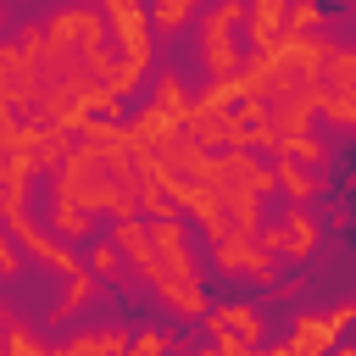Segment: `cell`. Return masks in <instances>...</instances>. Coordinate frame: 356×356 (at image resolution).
Returning <instances> with one entry per match:
<instances>
[{"label": "cell", "mask_w": 356, "mask_h": 356, "mask_svg": "<svg viewBox=\"0 0 356 356\" xmlns=\"http://www.w3.org/2000/svg\"><path fill=\"white\" fill-rule=\"evenodd\" d=\"M50 200L56 206H78L89 217H122V211H139L134 200V172H128V156L122 150H106V145H89L72 134L67 156L50 167Z\"/></svg>", "instance_id": "1"}, {"label": "cell", "mask_w": 356, "mask_h": 356, "mask_svg": "<svg viewBox=\"0 0 356 356\" xmlns=\"http://www.w3.org/2000/svg\"><path fill=\"white\" fill-rule=\"evenodd\" d=\"M356 323V300H334L328 312H289V339L273 345V356H328L339 334Z\"/></svg>", "instance_id": "2"}, {"label": "cell", "mask_w": 356, "mask_h": 356, "mask_svg": "<svg viewBox=\"0 0 356 356\" xmlns=\"http://www.w3.org/2000/svg\"><path fill=\"white\" fill-rule=\"evenodd\" d=\"M211 267H217V273H228V278H256L261 289L284 273V267H278V256L256 239V228H234V234L211 239Z\"/></svg>", "instance_id": "3"}, {"label": "cell", "mask_w": 356, "mask_h": 356, "mask_svg": "<svg viewBox=\"0 0 356 356\" xmlns=\"http://www.w3.org/2000/svg\"><path fill=\"white\" fill-rule=\"evenodd\" d=\"M0 222H6V234L17 239V250H22L28 261H39V267H50V273H61V278L83 267V256H78V250H72L67 239L44 234V228H39V222H33L28 211H11V217H0Z\"/></svg>", "instance_id": "4"}, {"label": "cell", "mask_w": 356, "mask_h": 356, "mask_svg": "<svg viewBox=\"0 0 356 356\" xmlns=\"http://www.w3.org/2000/svg\"><path fill=\"white\" fill-rule=\"evenodd\" d=\"M150 222V250H156V278H200V256L184 234V217H145Z\"/></svg>", "instance_id": "5"}, {"label": "cell", "mask_w": 356, "mask_h": 356, "mask_svg": "<svg viewBox=\"0 0 356 356\" xmlns=\"http://www.w3.org/2000/svg\"><path fill=\"white\" fill-rule=\"evenodd\" d=\"M39 67H33V56L17 44V39H0V95L11 100V111L17 117H28L33 106H39Z\"/></svg>", "instance_id": "6"}, {"label": "cell", "mask_w": 356, "mask_h": 356, "mask_svg": "<svg viewBox=\"0 0 356 356\" xmlns=\"http://www.w3.org/2000/svg\"><path fill=\"white\" fill-rule=\"evenodd\" d=\"M44 39H61V44H106L111 33H106L100 6L72 0V6H56V11L44 17Z\"/></svg>", "instance_id": "7"}, {"label": "cell", "mask_w": 356, "mask_h": 356, "mask_svg": "<svg viewBox=\"0 0 356 356\" xmlns=\"http://www.w3.org/2000/svg\"><path fill=\"white\" fill-rule=\"evenodd\" d=\"M278 228H284V245H278V261H289V267H300V261H312V250L323 245V222H317V211H312V200H289V211L278 217Z\"/></svg>", "instance_id": "8"}, {"label": "cell", "mask_w": 356, "mask_h": 356, "mask_svg": "<svg viewBox=\"0 0 356 356\" xmlns=\"http://www.w3.org/2000/svg\"><path fill=\"white\" fill-rule=\"evenodd\" d=\"M206 334L211 339H245V345H261V334H267V317H261V306H250V300H222V306H206Z\"/></svg>", "instance_id": "9"}, {"label": "cell", "mask_w": 356, "mask_h": 356, "mask_svg": "<svg viewBox=\"0 0 356 356\" xmlns=\"http://www.w3.org/2000/svg\"><path fill=\"white\" fill-rule=\"evenodd\" d=\"M111 245H117V256H122V267H134L145 284H156V250H150V222L139 217V211H122L117 222H111Z\"/></svg>", "instance_id": "10"}, {"label": "cell", "mask_w": 356, "mask_h": 356, "mask_svg": "<svg viewBox=\"0 0 356 356\" xmlns=\"http://www.w3.org/2000/svg\"><path fill=\"white\" fill-rule=\"evenodd\" d=\"M273 189L289 195V200H323L334 189V178H328V167H306V161L273 156Z\"/></svg>", "instance_id": "11"}, {"label": "cell", "mask_w": 356, "mask_h": 356, "mask_svg": "<svg viewBox=\"0 0 356 356\" xmlns=\"http://www.w3.org/2000/svg\"><path fill=\"white\" fill-rule=\"evenodd\" d=\"M150 289H156V300H161L178 323H200V317H206V306H211L200 278H156Z\"/></svg>", "instance_id": "12"}, {"label": "cell", "mask_w": 356, "mask_h": 356, "mask_svg": "<svg viewBox=\"0 0 356 356\" xmlns=\"http://www.w3.org/2000/svg\"><path fill=\"white\" fill-rule=\"evenodd\" d=\"M267 156H289V161H306V167H334V145L323 134H312V122L295 128V134H278Z\"/></svg>", "instance_id": "13"}, {"label": "cell", "mask_w": 356, "mask_h": 356, "mask_svg": "<svg viewBox=\"0 0 356 356\" xmlns=\"http://www.w3.org/2000/svg\"><path fill=\"white\" fill-rule=\"evenodd\" d=\"M95 300H100V278H95L89 267H78V273H67V289H61V300H56L44 317H50V323H72V317H83Z\"/></svg>", "instance_id": "14"}, {"label": "cell", "mask_w": 356, "mask_h": 356, "mask_svg": "<svg viewBox=\"0 0 356 356\" xmlns=\"http://www.w3.org/2000/svg\"><path fill=\"white\" fill-rule=\"evenodd\" d=\"M239 28L250 33V50H261L267 39L284 33V0H245V22Z\"/></svg>", "instance_id": "15"}, {"label": "cell", "mask_w": 356, "mask_h": 356, "mask_svg": "<svg viewBox=\"0 0 356 356\" xmlns=\"http://www.w3.org/2000/svg\"><path fill=\"white\" fill-rule=\"evenodd\" d=\"M128 328H89V334H67L61 339V356H111V350H128Z\"/></svg>", "instance_id": "16"}, {"label": "cell", "mask_w": 356, "mask_h": 356, "mask_svg": "<svg viewBox=\"0 0 356 356\" xmlns=\"http://www.w3.org/2000/svg\"><path fill=\"white\" fill-rule=\"evenodd\" d=\"M328 17L334 11L323 0H284V33H323Z\"/></svg>", "instance_id": "17"}, {"label": "cell", "mask_w": 356, "mask_h": 356, "mask_svg": "<svg viewBox=\"0 0 356 356\" xmlns=\"http://www.w3.org/2000/svg\"><path fill=\"white\" fill-rule=\"evenodd\" d=\"M145 11H150V33H178L184 22H195L200 0H145Z\"/></svg>", "instance_id": "18"}, {"label": "cell", "mask_w": 356, "mask_h": 356, "mask_svg": "<svg viewBox=\"0 0 356 356\" xmlns=\"http://www.w3.org/2000/svg\"><path fill=\"white\" fill-rule=\"evenodd\" d=\"M312 117H328L334 128H356V95H328V89H317Z\"/></svg>", "instance_id": "19"}, {"label": "cell", "mask_w": 356, "mask_h": 356, "mask_svg": "<svg viewBox=\"0 0 356 356\" xmlns=\"http://www.w3.org/2000/svg\"><path fill=\"white\" fill-rule=\"evenodd\" d=\"M83 267L100 278V284H117L128 267H122V256H117V245L111 239H100V245H89V256H83Z\"/></svg>", "instance_id": "20"}, {"label": "cell", "mask_w": 356, "mask_h": 356, "mask_svg": "<svg viewBox=\"0 0 356 356\" xmlns=\"http://www.w3.org/2000/svg\"><path fill=\"white\" fill-rule=\"evenodd\" d=\"M0 350L6 356H50V345L28 328V323H6V334H0Z\"/></svg>", "instance_id": "21"}, {"label": "cell", "mask_w": 356, "mask_h": 356, "mask_svg": "<svg viewBox=\"0 0 356 356\" xmlns=\"http://www.w3.org/2000/svg\"><path fill=\"white\" fill-rule=\"evenodd\" d=\"M150 89H156V95H150L156 106H167V111H178V117L189 111V83H184L178 72H156V83H150Z\"/></svg>", "instance_id": "22"}, {"label": "cell", "mask_w": 356, "mask_h": 356, "mask_svg": "<svg viewBox=\"0 0 356 356\" xmlns=\"http://www.w3.org/2000/svg\"><path fill=\"white\" fill-rule=\"evenodd\" d=\"M239 100V72H222V78H206L200 95H189V106H234Z\"/></svg>", "instance_id": "23"}, {"label": "cell", "mask_w": 356, "mask_h": 356, "mask_svg": "<svg viewBox=\"0 0 356 356\" xmlns=\"http://www.w3.org/2000/svg\"><path fill=\"white\" fill-rule=\"evenodd\" d=\"M22 267H28V256H22V250H17V239L0 228V278H17Z\"/></svg>", "instance_id": "24"}, {"label": "cell", "mask_w": 356, "mask_h": 356, "mask_svg": "<svg viewBox=\"0 0 356 356\" xmlns=\"http://www.w3.org/2000/svg\"><path fill=\"white\" fill-rule=\"evenodd\" d=\"M11 134H17V111H11V100L0 95V156L11 150Z\"/></svg>", "instance_id": "25"}, {"label": "cell", "mask_w": 356, "mask_h": 356, "mask_svg": "<svg viewBox=\"0 0 356 356\" xmlns=\"http://www.w3.org/2000/svg\"><path fill=\"white\" fill-rule=\"evenodd\" d=\"M17 44H22L28 56H33V50L44 44V22H22V28H17Z\"/></svg>", "instance_id": "26"}, {"label": "cell", "mask_w": 356, "mask_h": 356, "mask_svg": "<svg viewBox=\"0 0 356 356\" xmlns=\"http://www.w3.org/2000/svg\"><path fill=\"white\" fill-rule=\"evenodd\" d=\"M128 345H134V350H139V356H156V350H167V345H172V339H167V334H156V328H150V334H139V339H128Z\"/></svg>", "instance_id": "27"}, {"label": "cell", "mask_w": 356, "mask_h": 356, "mask_svg": "<svg viewBox=\"0 0 356 356\" xmlns=\"http://www.w3.org/2000/svg\"><path fill=\"white\" fill-rule=\"evenodd\" d=\"M328 228H350V206H345V200L328 206Z\"/></svg>", "instance_id": "28"}, {"label": "cell", "mask_w": 356, "mask_h": 356, "mask_svg": "<svg viewBox=\"0 0 356 356\" xmlns=\"http://www.w3.org/2000/svg\"><path fill=\"white\" fill-rule=\"evenodd\" d=\"M6 323H11V312H6V306H0V334H6ZM0 356H6V350H0Z\"/></svg>", "instance_id": "29"}, {"label": "cell", "mask_w": 356, "mask_h": 356, "mask_svg": "<svg viewBox=\"0 0 356 356\" xmlns=\"http://www.w3.org/2000/svg\"><path fill=\"white\" fill-rule=\"evenodd\" d=\"M0 28H6V6H0Z\"/></svg>", "instance_id": "30"}, {"label": "cell", "mask_w": 356, "mask_h": 356, "mask_svg": "<svg viewBox=\"0 0 356 356\" xmlns=\"http://www.w3.org/2000/svg\"><path fill=\"white\" fill-rule=\"evenodd\" d=\"M95 6H100V0H95Z\"/></svg>", "instance_id": "31"}]
</instances>
